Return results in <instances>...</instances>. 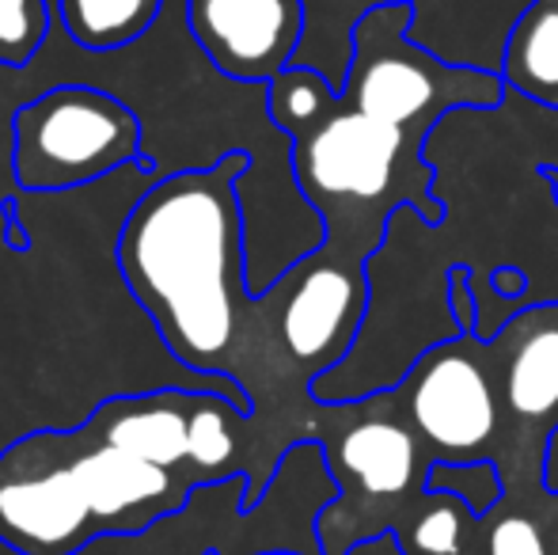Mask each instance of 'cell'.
<instances>
[{"mask_svg": "<svg viewBox=\"0 0 558 555\" xmlns=\"http://www.w3.org/2000/svg\"><path fill=\"white\" fill-rule=\"evenodd\" d=\"M251 171L243 148L209 168L163 176L137 198L118 237V270L148 312L175 362L202 377L243 388L251 419L278 460L308 442L319 400L286 388L270 350L266 304L247 278V217L240 183Z\"/></svg>", "mask_w": 558, "mask_h": 555, "instance_id": "cell-1", "label": "cell"}, {"mask_svg": "<svg viewBox=\"0 0 558 555\" xmlns=\"http://www.w3.org/2000/svg\"><path fill=\"white\" fill-rule=\"evenodd\" d=\"M289 171L296 194L324 221V244L365 263L384 248L399 206H414L429 225L445 217L426 141L365 114L342 92L312 126L289 137Z\"/></svg>", "mask_w": 558, "mask_h": 555, "instance_id": "cell-2", "label": "cell"}, {"mask_svg": "<svg viewBox=\"0 0 558 555\" xmlns=\"http://www.w3.org/2000/svg\"><path fill=\"white\" fill-rule=\"evenodd\" d=\"M308 442L324 445L338 483L335 503L324 506L316 521L324 555H350L361 541L396 533L426 491L434 460L384 393L338 403L319 400L308 422Z\"/></svg>", "mask_w": 558, "mask_h": 555, "instance_id": "cell-3", "label": "cell"}, {"mask_svg": "<svg viewBox=\"0 0 558 555\" xmlns=\"http://www.w3.org/2000/svg\"><path fill=\"white\" fill-rule=\"evenodd\" d=\"M411 20L407 0H384L357 15L350 31V61L338 84L353 107L429 141L452 114L494 111L509 96L498 69L452 65L414 43Z\"/></svg>", "mask_w": 558, "mask_h": 555, "instance_id": "cell-4", "label": "cell"}, {"mask_svg": "<svg viewBox=\"0 0 558 555\" xmlns=\"http://www.w3.org/2000/svg\"><path fill=\"white\" fill-rule=\"evenodd\" d=\"M368 263L319 244L263 289L270 350L286 388L312 403V385L357 342L368 312Z\"/></svg>", "mask_w": 558, "mask_h": 555, "instance_id": "cell-5", "label": "cell"}, {"mask_svg": "<svg viewBox=\"0 0 558 555\" xmlns=\"http://www.w3.org/2000/svg\"><path fill=\"white\" fill-rule=\"evenodd\" d=\"M141 160V122L122 99L58 84L12 114V179L23 191H73Z\"/></svg>", "mask_w": 558, "mask_h": 555, "instance_id": "cell-6", "label": "cell"}, {"mask_svg": "<svg viewBox=\"0 0 558 555\" xmlns=\"http://www.w3.org/2000/svg\"><path fill=\"white\" fill-rule=\"evenodd\" d=\"M501 400L506 498L532 503L547 491V460L558 437V301L517 309L486 339Z\"/></svg>", "mask_w": 558, "mask_h": 555, "instance_id": "cell-7", "label": "cell"}, {"mask_svg": "<svg viewBox=\"0 0 558 555\" xmlns=\"http://www.w3.org/2000/svg\"><path fill=\"white\" fill-rule=\"evenodd\" d=\"M384 400L418 434L429 460H498L501 400L490 350L475 331L434 342Z\"/></svg>", "mask_w": 558, "mask_h": 555, "instance_id": "cell-8", "label": "cell"}, {"mask_svg": "<svg viewBox=\"0 0 558 555\" xmlns=\"http://www.w3.org/2000/svg\"><path fill=\"white\" fill-rule=\"evenodd\" d=\"M96 541L58 430H35L8 445L0 453V544L15 555H76Z\"/></svg>", "mask_w": 558, "mask_h": 555, "instance_id": "cell-9", "label": "cell"}, {"mask_svg": "<svg viewBox=\"0 0 558 555\" xmlns=\"http://www.w3.org/2000/svg\"><path fill=\"white\" fill-rule=\"evenodd\" d=\"M58 442L69 460V472H73L76 487L92 510L99 541L156 529L160 521L183 514L202 491L191 475L107 442L92 422L58 430Z\"/></svg>", "mask_w": 558, "mask_h": 555, "instance_id": "cell-10", "label": "cell"}, {"mask_svg": "<svg viewBox=\"0 0 558 555\" xmlns=\"http://www.w3.org/2000/svg\"><path fill=\"white\" fill-rule=\"evenodd\" d=\"M304 0H186V27L228 81L270 84L296 65Z\"/></svg>", "mask_w": 558, "mask_h": 555, "instance_id": "cell-11", "label": "cell"}, {"mask_svg": "<svg viewBox=\"0 0 558 555\" xmlns=\"http://www.w3.org/2000/svg\"><path fill=\"white\" fill-rule=\"evenodd\" d=\"M194 400L198 388H156V393L111 396L92 411V426L107 442L156 460L163 468L191 475L198 487H206L202 472L191 457V430H194Z\"/></svg>", "mask_w": 558, "mask_h": 555, "instance_id": "cell-12", "label": "cell"}, {"mask_svg": "<svg viewBox=\"0 0 558 555\" xmlns=\"http://www.w3.org/2000/svg\"><path fill=\"white\" fill-rule=\"evenodd\" d=\"M498 73L509 96L558 111V0H532L513 20Z\"/></svg>", "mask_w": 558, "mask_h": 555, "instance_id": "cell-13", "label": "cell"}, {"mask_svg": "<svg viewBox=\"0 0 558 555\" xmlns=\"http://www.w3.org/2000/svg\"><path fill=\"white\" fill-rule=\"evenodd\" d=\"M160 8L163 0H58V20L81 50L107 53L137 43Z\"/></svg>", "mask_w": 558, "mask_h": 555, "instance_id": "cell-14", "label": "cell"}, {"mask_svg": "<svg viewBox=\"0 0 558 555\" xmlns=\"http://www.w3.org/2000/svg\"><path fill=\"white\" fill-rule=\"evenodd\" d=\"M478 521L483 518L471 514L463 498L422 491L411 514L399 521L396 541L403 555H475Z\"/></svg>", "mask_w": 558, "mask_h": 555, "instance_id": "cell-15", "label": "cell"}, {"mask_svg": "<svg viewBox=\"0 0 558 555\" xmlns=\"http://www.w3.org/2000/svg\"><path fill=\"white\" fill-rule=\"evenodd\" d=\"M551 491V487H547ZM532 498V503H506L498 510H490L478 521V544L475 555H555L551 548V529L544 518V498Z\"/></svg>", "mask_w": 558, "mask_h": 555, "instance_id": "cell-16", "label": "cell"}, {"mask_svg": "<svg viewBox=\"0 0 558 555\" xmlns=\"http://www.w3.org/2000/svg\"><path fill=\"white\" fill-rule=\"evenodd\" d=\"M338 99V88L327 81L319 69L312 65H289L286 73H278L270 84H266V111H270V122L281 130L286 137L301 134L304 126L319 119Z\"/></svg>", "mask_w": 558, "mask_h": 555, "instance_id": "cell-17", "label": "cell"}, {"mask_svg": "<svg viewBox=\"0 0 558 555\" xmlns=\"http://www.w3.org/2000/svg\"><path fill=\"white\" fill-rule=\"evenodd\" d=\"M426 491L463 498L471 514L486 518L506 503V475L494 460H434L426 472Z\"/></svg>", "mask_w": 558, "mask_h": 555, "instance_id": "cell-18", "label": "cell"}, {"mask_svg": "<svg viewBox=\"0 0 558 555\" xmlns=\"http://www.w3.org/2000/svg\"><path fill=\"white\" fill-rule=\"evenodd\" d=\"M50 31V0H0V65H27Z\"/></svg>", "mask_w": 558, "mask_h": 555, "instance_id": "cell-19", "label": "cell"}, {"mask_svg": "<svg viewBox=\"0 0 558 555\" xmlns=\"http://www.w3.org/2000/svg\"><path fill=\"white\" fill-rule=\"evenodd\" d=\"M475 278H486V286L498 289L501 297H521L524 286H529L524 267H513V263H501V267H494L490 275H475Z\"/></svg>", "mask_w": 558, "mask_h": 555, "instance_id": "cell-20", "label": "cell"}, {"mask_svg": "<svg viewBox=\"0 0 558 555\" xmlns=\"http://www.w3.org/2000/svg\"><path fill=\"white\" fill-rule=\"evenodd\" d=\"M544 518H547V529H551V548L558 555V487L547 491V498H544Z\"/></svg>", "mask_w": 558, "mask_h": 555, "instance_id": "cell-21", "label": "cell"}, {"mask_svg": "<svg viewBox=\"0 0 558 555\" xmlns=\"http://www.w3.org/2000/svg\"><path fill=\"white\" fill-rule=\"evenodd\" d=\"M544 179L551 183V198H555V206H558V168L551 164V168H544Z\"/></svg>", "mask_w": 558, "mask_h": 555, "instance_id": "cell-22", "label": "cell"}, {"mask_svg": "<svg viewBox=\"0 0 558 555\" xmlns=\"http://www.w3.org/2000/svg\"><path fill=\"white\" fill-rule=\"evenodd\" d=\"M206 555H217V552H206ZM255 555H301V552H289V548H274V552H255Z\"/></svg>", "mask_w": 558, "mask_h": 555, "instance_id": "cell-23", "label": "cell"}]
</instances>
